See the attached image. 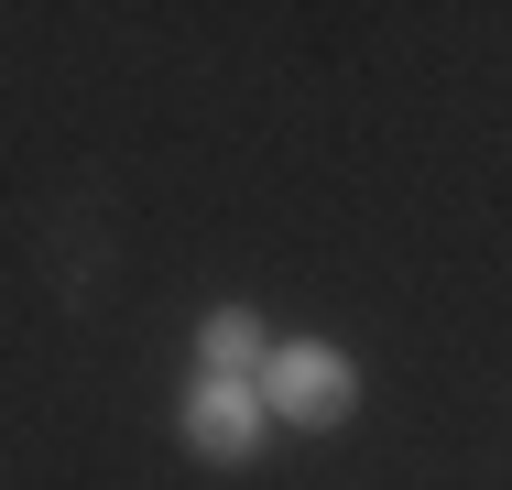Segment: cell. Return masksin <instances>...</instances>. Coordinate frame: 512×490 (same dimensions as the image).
Wrapping results in <instances>:
<instances>
[{"mask_svg": "<svg viewBox=\"0 0 512 490\" xmlns=\"http://www.w3.org/2000/svg\"><path fill=\"white\" fill-rule=\"evenodd\" d=\"M262 414L273 425H295V436H338L349 414H360V360L338 349V338H273V360H262Z\"/></svg>", "mask_w": 512, "mask_h": 490, "instance_id": "6da1fadb", "label": "cell"}, {"mask_svg": "<svg viewBox=\"0 0 512 490\" xmlns=\"http://www.w3.org/2000/svg\"><path fill=\"white\" fill-rule=\"evenodd\" d=\"M175 436L197 447L207 469H251L262 458V436H273V414H262V392L251 382H186V403H175Z\"/></svg>", "mask_w": 512, "mask_h": 490, "instance_id": "7a4b0ae2", "label": "cell"}, {"mask_svg": "<svg viewBox=\"0 0 512 490\" xmlns=\"http://www.w3.org/2000/svg\"><path fill=\"white\" fill-rule=\"evenodd\" d=\"M262 360H273V327L251 305H207L197 316V371L207 382H262Z\"/></svg>", "mask_w": 512, "mask_h": 490, "instance_id": "3957f363", "label": "cell"}]
</instances>
